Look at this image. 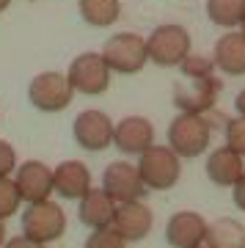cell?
<instances>
[{"instance_id":"6da1fadb","label":"cell","mask_w":245,"mask_h":248,"mask_svg":"<svg viewBox=\"0 0 245 248\" xmlns=\"http://www.w3.org/2000/svg\"><path fill=\"white\" fill-rule=\"evenodd\" d=\"M212 127L201 113H179L168 127V146L179 157H199L207 152Z\"/></svg>"},{"instance_id":"7a4b0ae2","label":"cell","mask_w":245,"mask_h":248,"mask_svg":"<svg viewBox=\"0 0 245 248\" xmlns=\"http://www.w3.org/2000/svg\"><path fill=\"white\" fill-rule=\"evenodd\" d=\"M138 171L146 190H168L179 182L182 166H179V155L171 152V146H152L140 155Z\"/></svg>"},{"instance_id":"3957f363","label":"cell","mask_w":245,"mask_h":248,"mask_svg":"<svg viewBox=\"0 0 245 248\" xmlns=\"http://www.w3.org/2000/svg\"><path fill=\"white\" fill-rule=\"evenodd\" d=\"M102 58L110 66V72H122V75H135L146 66L149 61V50H146V39L138 33H116L110 36L102 47Z\"/></svg>"},{"instance_id":"277c9868","label":"cell","mask_w":245,"mask_h":248,"mask_svg":"<svg viewBox=\"0 0 245 248\" xmlns=\"http://www.w3.org/2000/svg\"><path fill=\"white\" fill-rule=\"evenodd\" d=\"M149 61L157 66H179L190 55V33L182 25H160L152 31L149 42Z\"/></svg>"},{"instance_id":"5b68a950","label":"cell","mask_w":245,"mask_h":248,"mask_svg":"<svg viewBox=\"0 0 245 248\" xmlns=\"http://www.w3.org/2000/svg\"><path fill=\"white\" fill-rule=\"evenodd\" d=\"M72 94H75V89H72L69 78L61 75V72H42L28 86L31 105L44 110V113H58L63 108H69Z\"/></svg>"},{"instance_id":"8992f818","label":"cell","mask_w":245,"mask_h":248,"mask_svg":"<svg viewBox=\"0 0 245 248\" xmlns=\"http://www.w3.org/2000/svg\"><path fill=\"white\" fill-rule=\"evenodd\" d=\"M66 229V215H63L61 204L55 202H39L28 204V210L22 213V234L36 243H50L58 240Z\"/></svg>"},{"instance_id":"52a82bcc","label":"cell","mask_w":245,"mask_h":248,"mask_svg":"<svg viewBox=\"0 0 245 248\" xmlns=\"http://www.w3.org/2000/svg\"><path fill=\"white\" fill-rule=\"evenodd\" d=\"M66 78L75 91L96 97V94H105L110 86V66L105 63L102 53H83L72 61Z\"/></svg>"},{"instance_id":"ba28073f","label":"cell","mask_w":245,"mask_h":248,"mask_svg":"<svg viewBox=\"0 0 245 248\" xmlns=\"http://www.w3.org/2000/svg\"><path fill=\"white\" fill-rule=\"evenodd\" d=\"M102 190L116 204H127V202H140V196L146 193V185L140 179L138 166H132L127 160H116L102 174Z\"/></svg>"},{"instance_id":"9c48e42d","label":"cell","mask_w":245,"mask_h":248,"mask_svg":"<svg viewBox=\"0 0 245 248\" xmlns=\"http://www.w3.org/2000/svg\"><path fill=\"white\" fill-rule=\"evenodd\" d=\"M220 83L212 75L207 78H184L174 86V105L182 113H207L218 99Z\"/></svg>"},{"instance_id":"30bf717a","label":"cell","mask_w":245,"mask_h":248,"mask_svg":"<svg viewBox=\"0 0 245 248\" xmlns=\"http://www.w3.org/2000/svg\"><path fill=\"white\" fill-rule=\"evenodd\" d=\"M113 130H116V124L110 122V116L102 113V110H83V113L75 119V124H72L75 141L88 152L107 149V146L113 143Z\"/></svg>"},{"instance_id":"8fae6325","label":"cell","mask_w":245,"mask_h":248,"mask_svg":"<svg viewBox=\"0 0 245 248\" xmlns=\"http://www.w3.org/2000/svg\"><path fill=\"white\" fill-rule=\"evenodd\" d=\"M17 190L22 196V202L28 204H39L47 202L50 193L55 190V179H53V169H47L39 160H28L17 169Z\"/></svg>"},{"instance_id":"7c38bea8","label":"cell","mask_w":245,"mask_h":248,"mask_svg":"<svg viewBox=\"0 0 245 248\" xmlns=\"http://www.w3.org/2000/svg\"><path fill=\"white\" fill-rule=\"evenodd\" d=\"M113 143L124 155H138L140 157L146 149L154 146V127L143 116H124L113 130Z\"/></svg>"},{"instance_id":"4fadbf2b","label":"cell","mask_w":245,"mask_h":248,"mask_svg":"<svg viewBox=\"0 0 245 248\" xmlns=\"http://www.w3.org/2000/svg\"><path fill=\"white\" fill-rule=\"evenodd\" d=\"M207 226L210 223L199 213L184 210V213L171 215V221L166 223V240L171 248H199L207 240Z\"/></svg>"},{"instance_id":"5bb4252c","label":"cell","mask_w":245,"mask_h":248,"mask_svg":"<svg viewBox=\"0 0 245 248\" xmlns=\"http://www.w3.org/2000/svg\"><path fill=\"white\" fill-rule=\"evenodd\" d=\"M154 215L149 207H143L140 202H127L116 207V218H113V229L122 234L127 243H138L152 232Z\"/></svg>"},{"instance_id":"9a60e30c","label":"cell","mask_w":245,"mask_h":248,"mask_svg":"<svg viewBox=\"0 0 245 248\" xmlns=\"http://www.w3.org/2000/svg\"><path fill=\"white\" fill-rule=\"evenodd\" d=\"M116 207H119V204H116L102 187H91V190L80 199L77 218H80L83 226H88V229H107V226H113Z\"/></svg>"},{"instance_id":"2e32d148","label":"cell","mask_w":245,"mask_h":248,"mask_svg":"<svg viewBox=\"0 0 245 248\" xmlns=\"http://www.w3.org/2000/svg\"><path fill=\"white\" fill-rule=\"evenodd\" d=\"M245 157H240L231 146H220L207 157V177L220 187H234L237 179L245 174Z\"/></svg>"},{"instance_id":"e0dca14e","label":"cell","mask_w":245,"mask_h":248,"mask_svg":"<svg viewBox=\"0 0 245 248\" xmlns=\"http://www.w3.org/2000/svg\"><path fill=\"white\" fill-rule=\"evenodd\" d=\"M53 179H55V193H61L63 199H83L91 190V171L80 160L61 163L53 171Z\"/></svg>"},{"instance_id":"ac0fdd59","label":"cell","mask_w":245,"mask_h":248,"mask_svg":"<svg viewBox=\"0 0 245 248\" xmlns=\"http://www.w3.org/2000/svg\"><path fill=\"white\" fill-rule=\"evenodd\" d=\"M215 66L226 75H245V33H226L215 45Z\"/></svg>"},{"instance_id":"d6986e66","label":"cell","mask_w":245,"mask_h":248,"mask_svg":"<svg viewBox=\"0 0 245 248\" xmlns=\"http://www.w3.org/2000/svg\"><path fill=\"white\" fill-rule=\"evenodd\" d=\"M207 248H245V226L234 218H218L207 226Z\"/></svg>"},{"instance_id":"ffe728a7","label":"cell","mask_w":245,"mask_h":248,"mask_svg":"<svg viewBox=\"0 0 245 248\" xmlns=\"http://www.w3.org/2000/svg\"><path fill=\"white\" fill-rule=\"evenodd\" d=\"M77 11L88 25L105 28V25H113L116 19H119L122 3H119V0H80Z\"/></svg>"},{"instance_id":"44dd1931","label":"cell","mask_w":245,"mask_h":248,"mask_svg":"<svg viewBox=\"0 0 245 248\" xmlns=\"http://www.w3.org/2000/svg\"><path fill=\"white\" fill-rule=\"evenodd\" d=\"M207 17L220 28H237L245 19V0H207Z\"/></svg>"},{"instance_id":"7402d4cb","label":"cell","mask_w":245,"mask_h":248,"mask_svg":"<svg viewBox=\"0 0 245 248\" xmlns=\"http://www.w3.org/2000/svg\"><path fill=\"white\" fill-rule=\"evenodd\" d=\"M22 204V196L17 190V182L9 177H0V221H6L19 210Z\"/></svg>"},{"instance_id":"603a6c76","label":"cell","mask_w":245,"mask_h":248,"mask_svg":"<svg viewBox=\"0 0 245 248\" xmlns=\"http://www.w3.org/2000/svg\"><path fill=\"white\" fill-rule=\"evenodd\" d=\"M86 248H127V240H124L113 226H107V229L91 232L88 240H86Z\"/></svg>"},{"instance_id":"cb8c5ba5","label":"cell","mask_w":245,"mask_h":248,"mask_svg":"<svg viewBox=\"0 0 245 248\" xmlns=\"http://www.w3.org/2000/svg\"><path fill=\"white\" fill-rule=\"evenodd\" d=\"M179 69H182L184 78H207V75H212V69H215V61H212V58H204V55H187V58L179 63Z\"/></svg>"},{"instance_id":"d4e9b609","label":"cell","mask_w":245,"mask_h":248,"mask_svg":"<svg viewBox=\"0 0 245 248\" xmlns=\"http://www.w3.org/2000/svg\"><path fill=\"white\" fill-rule=\"evenodd\" d=\"M226 146H231L240 157H245V119L243 116H237V119L229 122V127H226Z\"/></svg>"},{"instance_id":"484cf974","label":"cell","mask_w":245,"mask_h":248,"mask_svg":"<svg viewBox=\"0 0 245 248\" xmlns=\"http://www.w3.org/2000/svg\"><path fill=\"white\" fill-rule=\"evenodd\" d=\"M11 171H17V155L9 141L0 138V177H9Z\"/></svg>"},{"instance_id":"4316f807","label":"cell","mask_w":245,"mask_h":248,"mask_svg":"<svg viewBox=\"0 0 245 248\" xmlns=\"http://www.w3.org/2000/svg\"><path fill=\"white\" fill-rule=\"evenodd\" d=\"M6 248H44V243H36V240L25 237V234H19V237L9 240V243H6Z\"/></svg>"},{"instance_id":"83f0119b","label":"cell","mask_w":245,"mask_h":248,"mask_svg":"<svg viewBox=\"0 0 245 248\" xmlns=\"http://www.w3.org/2000/svg\"><path fill=\"white\" fill-rule=\"evenodd\" d=\"M231 199H234L237 210H243V213H245V174H243L240 179H237V185H234V193H231Z\"/></svg>"},{"instance_id":"f1b7e54d","label":"cell","mask_w":245,"mask_h":248,"mask_svg":"<svg viewBox=\"0 0 245 248\" xmlns=\"http://www.w3.org/2000/svg\"><path fill=\"white\" fill-rule=\"evenodd\" d=\"M234 108H237V113H240V116L245 119V89L240 91V94H237V99H234Z\"/></svg>"},{"instance_id":"f546056e","label":"cell","mask_w":245,"mask_h":248,"mask_svg":"<svg viewBox=\"0 0 245 248\" xmlns=\"http://www.w3.org/2000/svg\"><path fill=\"white\" fill-rule=\"evenodd\" d=\"M0 248H6V226L0 221Z\"/></svg>"},{"instance_id":"4dcf8cb0","label":"cell","mask_w":245,"mask_h":248,"mask_svg":"<svg viewBox=\"0 0 245 248\" xmlns=\"http://www.w3.org/2000/svg\"><path fill=\"white\" fill-rule=\"evenodd\" d=\"M9 3H11V0H0V11H3V9H9Z\"/></svg>"},{"instance_id":"1f68e13d","label":"cell","mask_w":245,"mask_h":248,"mask_svg":"<svg viewBox=\"0 0 245 248\" xmlns=\"http://www.w3.org/2000/svg\"><path fill=\"white\" fill-rule=\"evenodd\" d=\"M243 33H245V19H243Z\"/></svg>"},{"instance_id":"d6a6232c","label":"cell","mask_w":245,"mask_h":248,"mask_svg":"<svg viewBox=\"0 0 245 248\" xmlns=\"http://www.w3.org/2000/svg\"><path fill=\"white\" fill-rule=\"evenodd\" d=\"M199 248H207V246H199Z\"/></svg>"}]
</instances>
